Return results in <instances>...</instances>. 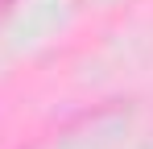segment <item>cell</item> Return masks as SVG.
Listing matches in <instances>:
<instances>
[{"instance_id": "obj_1", "label": "cell", "mask_w": 153, "mask_h": 149, "mask_svg": "<svg viewBox=\"0 0 153 149\" xmlns=\"http://www.w3.org/2000/svg\"><path fill=\"white\" fill-rule=\"evenodd\" d=\"M4 4H13V0H0V8H4Z\"/></svg>"}]
</instances>
